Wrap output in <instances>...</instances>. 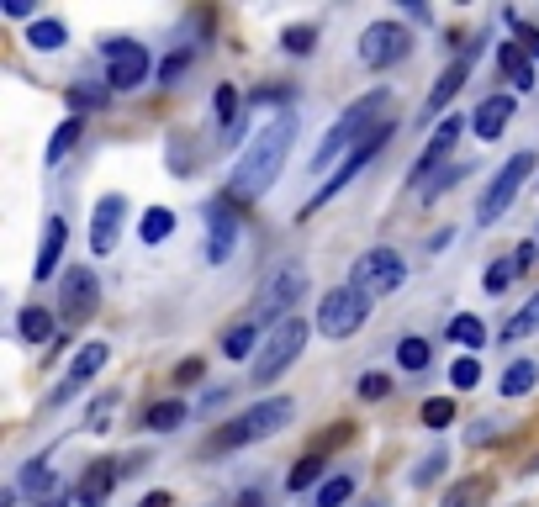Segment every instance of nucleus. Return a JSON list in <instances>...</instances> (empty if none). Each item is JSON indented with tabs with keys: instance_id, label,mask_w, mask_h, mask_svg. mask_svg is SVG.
<instances>
[{
	"instance_id": "nucleus-1",
	"label": "nucleus",
	"mask_w": 539,
	"mask_h": 507,
	"mask_svg": "<svg viewBox=\"0 0 539 507\" xmlns=\"http://www.w3.org/2000/svg\"><path fill=\"white\" fill-rule=\"evenodd\" d=\"M291 143H296V117H291V111H281V117L259 127V133H254V143L244 148V159H238V169H233V185H228V191H233V196H244V201L265 196L270 185L281 180Z\"/></svg>"
},
{
	"instance_id": "nucleus-2",
	"label": "nucleus",
	"mask_w": 539,
	"mask_h": 507,
	"mask_svg": "<svg viewBox=\"0 0 539 507\" xmlns=\"http://www.w3.org/2000/svg\"><path fill=\"white\" fill-rule=\"evenodd\" d=\"M386 101H392L386 90H370V96H360L355 106H349L344 117L333 122V133L318 143V154H312V169H328V164L339 159V154H344V159L355 154V148H360L370 133H376V127H381V111H386Z\"/></svg>"
},
{
	"instance_id": "nucleus-3",
	"label": "nucleus",
	"mask_w": 539,
	"mask_h": 507,
	"mask_svg": "<svg viewBox=\"0 0 539 507\" xmlns=\"http://www.w3.org/2000/svg\"><path fill=\"white\" fill-rule=\"evenodd\" d=\"M296 418V402L291 397H265V402H254L249 412H238V418L217 434V449H244L254 439H270V434H281V428Z\"/></svg>"
},
{
	"instance_id": "nucleus-4",
	"label": "nucleus",
	"mask_w": 539,
	"mask_h": 507,
	"mask_svg": "<svg viewBox=\"0 0 539 507\" xmlns=\"http://www.w3.org/2000/svg\"><path fill=\"white\" fill-rule=\"evenodd\" d=\"M307 349V323L302 317H286V323H275L265 333V349L254 354V381L265 386V381H281V375L296 365V354Z\"/></svg>"
},
{
	"instance_id": "nucleus-5",
	"label": "nucleus",
	"mask_w": 539,
	"mask_h": 507,
	"mask_svg": "<svg viewBox=\"0 0 539 507\" xmlns=\"http://www.w3.org/2000/svg\"><path fill=\"white\" fill-rule=\"evenodd\" d=\"M365 312H370V296L355 291V286H339V291H328L323 307H318V333L333 338V344H339V338H355Z\"/></svg>"
},
{
	"instance_id": "nucleus-6",
	"label": "nucleus",
	"mask_w": 539,
	"mask_h": 507,
	"mask_svg": "<svg viewBox=\"0 0 539 507\" xmlns=\"http://www.w3.org/2000/svg\"><path fill=\"white\" fill-rule=\"evenodd\" d=\"M302 291H307V270H302V265L275 270V275L265 280V291H259V302H254V317H259V323H286V317H296Z\"/></svg>"
},
{
	"instance_id": "nucleus-7",
	"label": "nucleus",
	"mask_w": 539,
	"mask_h": 507,
	"mask_svg": "<svg viewBox=\"0 0 539 507\" xmlns=\"http://www.w3.org/2000/svg\"><path fill=\"white\" fill-rule=\"evenodd\" d=\"M386 143H392V127H386V122H381V127H376V133H370V138H365V143L355 148V154H349V159L339 164V175H328V180L318 185V191H312V201H307V206H302V212H296V217H312V212H323V206H328L333 196H339V191H344V185H349V180H355V175H360V169H365L370 159H376V154H381V148H386Z\"/></svg>"
},
{
	"instance_id": "nucleus-8",
	"label": "nucleus",
	"mask_w": 539,
	"mask_h": 507,
	"mask_svg": "<svg viewBox=\"0 0 539 507\" xmlns=\"http://www.w3.org/2000/svg\"><path fill=\"white\" fill-rule=\"evenodd\" d=\"M402 280H407V265H402L397 249H370V254L355 259V275H349V286L365 291L370 302H376V296H392Z\"/></svg>"
},
{
	"instance_id": "nucleus-9",
	"label": "nucleus",
	"mask_w": 539,
	"mask_h": 507,
	"mask_svg": "<svg viewBox=\"0 0 539 507\" xmlns=\"http://www.w3.org/2000/svg\"><path fill=\"white\" fill-rule=\"evenodd\" d=\"M529 169H534V154H513L503 169H497V180L487 185V196L476 201V222H481V228H492V222L513 206V196L524 191V180H529Z\"/></svg>"
},
{
	"instance_id": "nucleus-10",
	"label": "nucleus",
	"mask_w": 539,
	"mask_h": 507,
	"mask_svg": "<svg viewBox=\"0 0 539 507\" xmlns=\"http://www.w3.org/2000/svg\"><path fill=\"white\" fill-rule=\"evenodd\" d=\"M407 53H413V32L402 22H370L365 37H360V59L370 69H392V64L407 59Z\"/></svg>"
},
{
	"instance_id": "nucleus-11",
	"label": "nucleus",
	"mask_w": 539,
	"mask_h": 507,
	"mask_svg": "<svg viewBox=\"0 0 539 507\" xmlns=\"http://www.w3.org/2000/svg\"><path fill=\"white\" fill-rule=\"evenodd\" d=\"M96 307H101V280L90 275L85 265H74V270L64 275V286H59V312H64V323H85Z\"/></svg>"
},
{
	"instance_id": "nucleus-12",
	"label": "nucleus",
	"mask_w": 539,
	"mask_h": 507,
	"mask_svg": "<svg viewBox=\"0 0 539 507\" xmlns=\"http://www.w3.org/2000/svg\"><path fill=\"white\" fill-rule=\"evenodd\" d=\"M143 80H148V53H143V43H127V37L106 43V85L111 90H133Z\"/></svg>"
},
{
	"instance_id": "nucleus-13",
	"label": "nucleus",
	"mask_w": 539,
	"mask_h": 507,
	"mask_svg": "<svg viewBox=\"0 0 539 507\" xmlns=\"http://www.w3.org/2000/svg\"><path fill=\"white\" fill-rule=\"evenodd\" d=\"M460 127H466L460 117H444V122L434 127V138L423 143V154H418V164H413V169H418L413 185H423L429 175H439V169H444V159H450V148H455V138H460Z\"/></svg>"
},
{
	"instance_id": "nucleus-14",
	"label": "nucleus",
	"mask_w": 539,
	"mask_h": 507,
	"mask_svg": "<svg viewBox=\"0 0 539 507\" xmlns=\"http://www.w3.org/2000/svg\"><path fill=\"white\" fill-rule=\"evenodd\" d=\"M233 243H238L233 206H228V201H212V206H207V259H212V265H222V259L233 254Z\"/></svg>"
},
{
	"instance_id": "nucleus-15",
	"label": "nucleus",
	"mask_w": 539,
	"mask_h": 507,
	"mask_svg": "<svg viewBox=\"0 0 539 507\" xmlns=\"http://www.w3.org/2000/svg\"><path fill=\"white\" fill-rule=\"evenodd\" d=\"M122 217H127V201H122V196H101V201H96V222H90V249H96V254H111V249H117Z\"/></svg>"
},
{
	"instance_id": "nucleus-16",
	"label": "nucleus",
	"mask_w": 539,
	"mask_h": 507,
	"mask_svg": "<svg viewBox=\"0 0 539 507\" xmlns=\"http://www.w3.org/2000/svg\"><path fill=\"white\" fill-rule=\"evenodd\" d=\"M513 111H518V101L513 96H487L476 106V117H471V127H476V138H503L508 133V122H513Z\"/></svg>"
},
{
	"instance_id": "nucleus-17",
	"label": "nucleus",
	"mask_w": 539,
	"mask_h": 507,
	"mask_svg": "<svg viewBox=\"0 0 539 507\" xmlns=\"http://www.w3.org/2000/svg\"><path fill=\"white\" fill-rule=\"evenodd\" d=\"M101 365H106V344H85L80 354H74V365H69V381H64L59 391H53V407L69 402L74 391H80V386L90 381V375H101Z\"/></svg>"
},
{
	"instance_id": "nucleus-18",
	"label": "nucleus",
	"mask_w": 539,
	"mask_h": 507,
	"mask_svg": "<svg viewBox=\"0 0 539 507\" xmlns=\"http://www.w3.org/2000/svg\"><path fill=\"white\" fill-rule=\"evenodd\" d=\"M259 349H265V323H259V317H244V323H233L222 333V354H228V360H254Z\"/></svg>"
},
{
	"instance_id": "nucleus-19",
	"label": "nucleus",
	"mask_w": 539,
	"mask_h": 507,
	"mask_svg": "<svg viewBox=\"0 0 539 507\" xmlns=\"http://www.w3.org/2000/svg\"><path fill=\"white\" fill-rule=\"evenodd\" d=\"M117 476H122L117 460H96V465H90V471L80 476V507H106V497H111V486H117Z\"/></svg>"
},
{
	"instance_id": "nucleus-20",
	"label": "nucleus",
	"mask_w": 539,
	"mask_h": 507,
	"mask_svg": "<svg viewBox=\"0 0 539 507\" xmlns=\"http://www.w3.org/2000/svg\"><path fill=\"white\" fill-rule=\"evenodd\" d=\"M466 80H471V53H466V59H455L450 69L439 74V85L429 90V101H423V111H429V117H434V111H444V106L455 101V90L466 85Z\"/></svg>"
},
{
	"instance_id": "nucleus-21",
	"label": "nucleus",
	"mask_w": 539,
	"mask_h": 507,
	"mask_svg": "<svg viewBox=\"0 0 539 507\" xmlns=\"http://www.w3.org/2000/svg\"><path fill=\"white\" fill-rule=\"evenodd\" d=\"M64 238H69V228L59 217L48 222V233H43V249H37V265H32V275L37 280H48L53 270H59V259H64Z\"/></svg>"
},
{
	"instance_id": "nucleus-22",
	"label": "nucleus",
	"mask_w": 539,
	"mask_h": 507,
	"mask_svg": "<svg viewBox=\"0 0 539 507\" xmlns=\"http://www.w3.org/2000/svg\"><path fill=\"white\" fill-rule=\"evenodd\" d=\"M497 69H503V80H513V90H534L529 53L518 48V43H503V48H497Z\"/></svg>"
},
{
	"instance_id": "nucleus-23",
	"label": "nucleus",
	"mask_w": 539,
	"mask_h": 507,
	"mask_svg": "<svg viewBox=\"0 0 539 507\" xmlns=\"http://www.w3.org/2000/svg\"><path fill=\"white\" fill-rule=\"evenodd\" d=\"M492 497V481L487 476H466V481H455L450 492H444V507H481Z\"/></svg>"
},
{
	"instance_id": "nucleus-24",
	"label": "nucleus",
	"mask_w": 539,
	"mask_h": 507,
	"mask_svg": "<svg viewBox=\"0 0 539 507\" xmlns=\"http://www.w3.org/2000/svg\"><path fill=\"white\" fill-rule=\"evenodd\" d=\"M27 43H32L37 53H59V48L69 43V32H64V22H53V16H37V22L27 27Z\"/></svg>"
},
{
	"instance_id": "nucleus-25",
	"label": "nucleus",
	"mask_w": 539,
	"mask_h": 507,
	"mask_svg": "<svg viewBox=\"0 0 539 507\" xmlns=\"http://www.w3.org/2000/svg\"><path fill=\"white\" fill-rule=\"evenodd\" d=\"M534 381H539V365H534V360H518V365L503 370L497 391H503V397H524V391H534Z\"/></svg>"
},
{
	"instance_id": "nucleus-26",
	"label": "nucleus",
	"mask_w": 539,
	"mask_h": 507,
	"mask_svg": "<svg viewBox=\"0 0 539 507\" xmlns=\"http://www.w3.org/2000/svg\"><path fill=\"white\" fill-rule=\"evenodd\" d=\"M170 233H175V212H164V206H148L143 222H138V238H143V243H164Z\"/></svg>"
},
{
	"instance_id": "nucleus-27",
	"label": "nucleus",
	"mask_w": 539,
	"mask_h": 507,
	"mask_svg": "<svg viewBox=\"0 0 539 507\" xmlns=\"http://www.w3.org/2000/svg\"><path fill=\"white\" fill-rule=\"evenodd\" d=\"M450 338H455L460 349H481V344H487V323H481L476 312H460L455 323H450Z\"/></svg>"
},
{
	"instance_id": "nucleus-28",
	"label": "nucleus",
	"mask_w": 539,
	"mask_h": 507,
	"mask_svg": "<svg viewBox=\"0 0 539 507\" xmlns=\"http://www.w3.org/2000/svg\"><path fill=\"white\" fill-rule=\"evenodd\" d=\"M154 434H175V428L185 423V402H159V407H148V418H143Z\"/></svg>"
},
{
	"instance_id": "nucleus-29",
	"label": "nucleus",
	"mask_w": 539,
	"mask_h": 507,
	"mask_svg": "<svg viewBox=\"0 0 539 507\" xmlns=\"http://www.w3.org/2000/svg\"><path fill=\"white\" fill-rule=\"evenodd\" d=\"M16 328H22V338H27V344H43V338L53 333V312H43V307H27L22 317H16Z\"/></svg>"
},
{
	"instance_id": "nucleus-30",
	"label": "nucleus",
	"mask_w": 539,
	"mask_h": 507,
	"mask_svg": "<svg viewBox=\"0 0 539 507\" xmlns=\"http://www.w3.org/2000/svg\"><path fill=\"white\" fill-rule=\"evenodd\" d=\"M534 328H539V291H534V296H529V302L518 307L513 317H508V328H503V338H529Z\"/></svg>"
},
{
	"instance_id": "nucleus-31",
	"label": "nucleus",
	"mask_w": 539,
	"mask_h": 507,
	"mask_svg": "<svg viewBox=\"0 0 539 507\" xmlns=\"http://www.w3.org/2000/svg\"><path fill=\"white\" fill-rule=\"evenodd\" d=\"M349 497H355V481H349V476H328L318 486V497H312V507H344Z\"/></svg>"
},
{
	"instance_id": "nucleus-32",
	"label": "nucleus",
	"mask_w": 539,
	"mask_h": 507,
	"mask_svg": "<svg viewBox=\"0 0 539 507\" xmlns=\"http://www.w3.org/2000/svg\"><path fill=\"white\" fill-rule=\"evenodd\" d=\"M80 133H85V122L80 117H69V122H59V133H53V143H48V164H59L74 143H80Z\"/></svg>"
},
{
	"instance_id": "nucleus-33",
	"label": "nucleus",
	"mask_w": 539,
	"mask_h": 507,
	"mask_svg": "<svg viewBox=\"0 0 539 507\" xmlns=\"http://www.w3.org/2000/svg\"><path fill=\"white\" fill-rule=\"evenodd\" d=\"M466 169H471V164H444V169H439V175H429V180H423V185H418V191H423V201H439V196H444V191H450V185H455L460 175H466Z\"/></svg>"
},
{
	"instance_id": "nucleus-34",
	"label": "nucleus",
	"mask_w": 539,
	"mask_h": 507,
	"mask_svg": "<svg viewBox=\"0 0 539 507\" xmlns=\"http://www.w3.org/2000/svg\"><path fill=\"white\" fill-rule=\"evenodd\" d=\"M397 365L402 370H429V344H423V338H402V344H397Z\"/></svg>"
},
{
	"instance_id": "nucleus-35",
	"label": "nucleus",
	"mask_w": 539,
	"mask_h": 507,
	"mask_svg": "<svg viewBox=\"0 0 539 507\" xmlns=\"http://www.w3.org/2000/svg\"><path fill=\"white\" fill-rule=\"evenodd\" d=\"M318 476H323V460H318V455H307V460H296V465H291L286 486H291V492H307V486L318 481Z\"/></svg>"
},
{
	"instance_id": "nucleus-36",
	"label": "nucleus",
	"mask_w": 539,
	"mask_h": 507,
	"mask_svg": "<svg viewBox=\"0 0 539 507\" xmlns=\"http://www.w3.org/2000/svg\"><path fill=\"white\" fill-rule=\"evenodd\" d=\"M217 122L228 127V138H238V127H233L238 122V90L233 85H217Z\"/></svg>"
},
{
	"instance_id": "nucleus-37",
	"label": "nucleus",
	"mask_w": 539,
	"mask_h": 507,
	"mask_svg": "<svg viewBox=\"0 0 539 507\" xmlns=\"http://www.w3.org/2000/svg\"><path fill=\"white\" fill-rule=\"evenodd\" d=\"M450 423H455V402L450 397L423 402V428H450Z\"/></svg>"
},
{
	"instance_id": "nucleus-38",
	"label": "nucleus",
	"mask_w": 539,
	"mask_h": 507,
	"mask_svg": "<svg viewBox=\"0 0 539 507\" xmlns=\"http://www.w3.org/2000/svg\"><path fill=\"white\" fill-rule=\"evenodd\" d=\"M281 48L286 53H312V48H318V27H286L281 32Z\"/></svg>"
},
{
	"instance_id": "nucleus-39",
	"label": "nucleus",
	"mask_w": 539,
	"mask_h": 507,
	"mask_svg": "<svg viewBox=\"0 0 539 507\" xmlns=\"http://www.w3.org/2000/svg\"><path fill=\"white\" fill-rule=\"evenodd\" d=\"M360 397H365V402L392 397V375H386V370H365V375H360Z\"/></svg>"
},
{
	"instance_id": "nucleus-40",
	"label": "nucleus",
	"mask_w": 539,
	"mask_h": 507,
	"mask_svg": "<svg viewBox=\"0 0 539 507\" xmlns=\"http://www.w3.org/2000/svg\"><path fill=\"white\" fill-rule=\"evenodd\" d=\"M22 492H32V497L53 492V471H48L43 460H32V465H27V476H22Z\"/></svg>"
},
{
	"instance_id": "nucleus-41",
	"label": "nucleus",
	"mask_w": 539,
	"mask_h": 507,
	"mask_svg": "<svg viewBox=\"0 0 539 507\" xmlns=\"http://www.w3.org/2000/svg\"><path fill=\"white\" fill-rule=\"evenodd\" d=\"M518 280V270H513V259H497V265H487V291L497 296V291H508Z\"/></svg>"
},
{
	"instance_id": "nucleus-42",
	"label": "nucleus",
	"mask_w": 539,
	"mask_h": 507,
	"mask_svg": "<svg viewBox=\"0 0 539 507\" xmlns=\"http://www.w3.org/2000/svg\"><path fill=\"white\" fill-rule=\"evenodd\" d=\"M476 381H481V365L471 360V354H466V360H455V370H450V386H455V391H471Z\"/></svg>"
},
{
	"instance_id": "nucleus-43",
	"label": "nucleus",
	"mask_w": 539,
	"mask_h": 507,
	"mask_svg": "<svg viewBox=\"0 0 539 507\" xmlns=\"http://www.w3.org/2000/svg\"><path fill=\"white\" fill-rule=\"evenodd\" d=\"M508 27H518V43H524L529 59H539V27H524L518 16H508Z\"/></svg>"
},
{
	"instance_id": "nucleus-44",
	"label": "nucleus",
	"mask_w": 539,
	"mask_h": 507,
	"mask_svg": "<svg viewBox=\"0 0 539 507\" xmlns=\"http://www.w3.org/2000/svg\"><path fill=\"white\" fill-rule=\"evenodd\" d=\"M439 471H444V455H429V460H423L418 471H413V486H429V481H439Z\"/></svg>"
},
{
	"instance_id": "nucleus-45",
	"label": "nucleus",
	"mask_w": 539,
	"mask_h": 507,
	"mask_svg": "<svg viewBox=\"0 0 539 507\" xmlns=\"http://www.w3.org/2000/svg\"><path fill=\"white\" fill-rule=\"evenodd\" d=\"M185 64H191V53H175V59H164V64H159V80H164V85H175L180 74H185Z\"/></svg>"
},
{
	"instance_id": "nucleus-46",
	"label": "nucleus",
	"mask_w": 539,
	"mask_h": 507,
	"mask_svg": "<svg viewBox=\"0 0 539 507\" xmlns=\"http://www.w3.org/2000/svg\"><path fill=\"white\" fill-rule=\"evenodd\" d=\"M111 407H117V397H101L96 407H90V428H96V434H106V428H111V423H106Z\"/></svg>"
},
{
	"instance_id": "nucleus-47",
	"label": "nucleus",
	"mask_w": 539,
	"mask_h": 507,
	"mask_svg": "<svg viewBox=\"0 0 539 507\" xmlns=\"http://www.w3.org/2000/svg\"><path fill=\"white\" fill-rule=\"evenodd\" d=\"M534 259H539V254H534V243H518V249H513V270L524 275V270L534 265Z\"/></svg>"
},
{
	"instance_id": "nucleus-48",
	"label": "nucleus",
	"mask_w": 539,
	"mask_h": 507,
	"mask_svg": "<svg viewBox=\"0 0 539 507\" xmlns=\"http://www.w3.org/2000/svg\"><path fill=\"white\" fill-rule=\"evenodd\" d=\"M196 375H201V360H185V365L175 370V381H180V386H191V381H196Z\"/></svg>"
},
{
	"instance_id": "nucleus-49",
	"label": "nucleus",
	"mask_w": 539,
	"mask_h": 507,
	"mask_svg": "<svg viewBox=\"0 0 539 507\" xmlns=\"http://www.w3.org/2000/svg\"><path fill=\"white\" fill-rule=\"evenodd\" d=\"M138 507H175V502H170V492H148Z\"/></svg>"
},
{
	"instance_id": "nucleus-50",
	"label": "nucleus",
	"mask_w": 539,
	"mask_h": 507,
	"mask_svg": "<svg viewBox=\"0 0 539 507\" xmlns=\"http://www.w3.org/2000/svg\"><path fill=\"white\" fill-rule=\"evenodd\" d=\"M43 507H64V502H43Z\"/></svg>"
}]
</instances>
